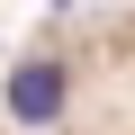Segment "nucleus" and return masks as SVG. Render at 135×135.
Wrapping results in <instances>:
<instances>
[{
  "label": "nucleus",
  "instance_id": "1",
  "mask_svg": "<svg viewBox=\"0 0 135 135\" xmlns=\"http://www.w3.org/2000/svg\"><path fill=\"white\" fill-rule=\"evenodd\" d=\"M9 117L18 135H135V0H90L45 27Z\"/></svg>",
  "mask_w": 135,
  "mask_h": 135
},
{
  "label": "nucleus",
  "instance_id": "2",
  "mask_svg": "<svg viewBox=\"0 0 135 135\" xmlns=\"http://www.w3.org/2000/svg\"><path fill=\"white\" fill-rule=\"evenodd\" d=\"M0 135H18V117H9V108H0Z\"/></svg>",
  "mask_w": 135,
  "mask_h": 135
}]
</instances>
